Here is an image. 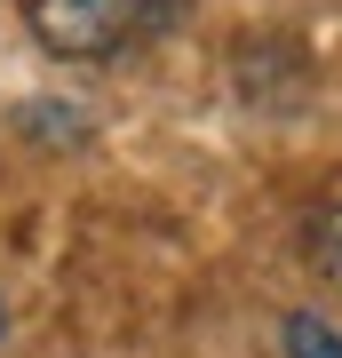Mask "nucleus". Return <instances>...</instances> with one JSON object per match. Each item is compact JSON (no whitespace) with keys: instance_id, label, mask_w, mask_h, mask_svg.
I'll list each match as a JSON object with an SVG mask.
<instances>
[{"instance_id":"nucleus-1","label":"nucleus","mask_w":342,"mask_h":358,"mask_svg":"<svg viewBox=\"0 0 342 358\" xmlns=\"http://www.w3.org/2000/svg\"><path fill=\"white\" fill-rule=\"evenodd\" d=\"M24 24L48 56L64 64H96V56L127 48L152 24V0H24Z\"/></svg>"},{"instance_id":"nucleus-2","label":"nucleus","mask_w":342,"mask_h":358,"mask_svg":"<svg viewBox=\"0 0 342 358\" xmlns=\"http://www.w3.org/2000/svg\"><path fill=\"white\" fill-rule=\"evenodd\" d=\"M279 350H287V358H342V327L318 319V310H287Z\"/></svg>"},{"instance_id":"nucleus-3","label":"nucleus","mask_w":342,"mask_h":358,"mask_svg":"<svg viewBox=\"0 0 342 358\" xmlns=\"http://www.w3.org/2000/svg\"><path fill=\"white\" fill-rule=\"evenodd\" d=\"M311 263H318V279L342 294V199L318 207V223H311Z\"/></svg>"},{"instance_id":"nucleus-4","label":"nucleus","mask_w":342,"mask_h":358,"mask_svg":"<svg viewBox=\"0 0 342 358\" xmlns=\"http://www.w3.org/2000/svg\"><path fill=\"white\" fill-rule=\"evenodd\" d=\"M24 136H56V143H80V136H88V112H72V103H32V112H24Z\"/></svg>"},{"instance_id":"nucleus-5","label":"nucleus","mask_w":342,"mask_h":358,"mask_svg":"<svg viewBox=\"0 0 342 358\" xmlns=\"http://www.w3.org/2000/svg\"><path fill=\"white\" fill-rule=\"evenodd\" d=\"M0 334H8V294H0Z\"/></svg>"}]
</instances>
